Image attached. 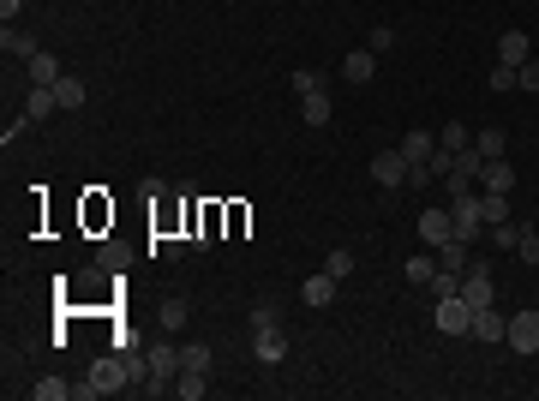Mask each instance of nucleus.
<instances>
[{
	"label": "nucleus",
	"instance_id": "c85d7f7f",
	"mask_svg": "<svg viewBox=\"0 0 539 401\" xmlns=\"http://www.w3.org/2000/svg\"><path fill=\"white\" fill-rule=\"evenodd\" d=\"M432 276H438V252H419V258H408V281H425V288H432Z\"/></svg>",
	"mask_w": 539,
	"mask_h": 401
},
{
	"label": "nucleus",
	"instance_id": "473e14b6",
	"mask_svg": "<svg viewBox=\"0 0 539 401\" xmlns=\"http://www.w3.org/2000/svg\"><path fill=\"white\" fill-rule=\"evenodd\" d=\"M276 318H282L276 300H258V305H252V330H276Z\"/></svg>",
	"mask_w": 539,
	"mask_h": 401
},
{
	"label": "nucleus",
	"instance_id": "2f4dec72",
	"mask_svg": "<svg viewBox=\"0 0 539 401\" xmlns=\"http://www.w3.org/2000/svg\"><path fill=\"white\" fill-rule=\"evenodd\" d=\"M366 48H372V54H390V48H396V30H390V24H372Z\"/></svg>",
	"mask_w": 539,
	"mask_h": 401
},
{
	"label": "nucleus",
	"instance_id": "7ed1b4c3",
	"mask_svg": "<svg viewBox=\"0 0 539 401\" xmlns=\"http://www.w3.org/2000/svg\"><path fill=\"white\" fill-rule=\"evenodd\" d=\"M432 323H438L443 336H467V323H474V305L461 300V288H456V294H438V305H432Z\"/></svg>",
	"mask_w": 539,
	"mask_h": 401
},
{
	"label": "nucleus",
	"instance_id": "0eeeda50",
	"mask_svg": "<svg viewBox=\"0 0 539 401\" xmlns=\"http://www.w3.org/2000/svg\"><path fill=\"white\" fill-rule=\"evenodd\" d=\"M467 336H474V341H503V336H510V318H503L498 305H479L474 323H467Z\"/></svg>",
	"mask_w": 539,
	"mask_h": 401
},
{
	"label": "nucleus",
	"instance_id": "58836bf2",
	"mask_svg": "<svg viewBox=\"0 0 539 401\" xmlns=\"http://www.w3.org/2000/svg\"><path fill=\"white\" fill-rule=\"evenodd\" d=\"M19 13H24V0H0V24H19Z\"/></svg>",
	"mask_w": 539,
	"mask_h": 401
},
{
	"label": "nucleus",
	"instance_id": "423d86ee",
	"mask_svg": "<svg viewBox=\"0 0 539 401\" xmlns=\"http://www.w3.org/2000/svg\"><path fill=\"white\" fill-rule=\"evenodd\" d=\"M510 347H516V354H539V312H516V318H510Z\"/></svg>",
	"mask_w": 539,
	"mask_h": 401
},
{
	"label": "nucleus",
	"instance_id": "72a5a7b5",
	"mask_svg": "<svg viewBox=\"0 0 539 401\" xmlns=\"http://www.w3.org/2000/svg\"><path fill=\"white\" fill-rule=\"evenodd\" d=\"M306 90H324V72H312V66H299V72H294V96H306Z\"/></svg>",
	"mask_w": 539,
	"mask_h": 401
},
{
	"label": "nucleus",
	"instance_id": "393cba45",
	"mask_svg": "<svg viewBox=\"0 0 539 401\" xmlns=\"http://www.w3.org/2000/svg\"><path fill=\"white\" fill-rule=\"evenodd\" d=\"M210 365H216V354H210L204 341H186V347H180V372H210Z\"/></svg>",
	"mask_w": 539,
	"mask_h": 401
},
{
	"label": "nucleus",
	"instance_id": "dca6fc26",
	"mask_svg": "<svg viewBox=\"0 0 539 401\" xmlns=\"http://www.w3.org/2000/svg\"><path fill=\"white\" fill-rule=\"evenodd\" d=\"M479 192H516V168L510 162H485V174H479Z\"/></svg>",
	"mask_w": 539,
	"mask_h": 401
},
{
	"label": "nucleus",
	"instance_id": "4be33fe9",
	"mask_svg": "<svg viewBox=\"0 0 539 401\" xmlns=\"http://www.w3.org/2000/svg\"><path fill=\"white\" fill-rule=\"evenodd\" d=\"M474 150L485 162H498L503 150H510V132H503V126H485V132H474Z\"/></svg>",
	"mask_w": 539,
	"mask_h": 401
},
{
	"label": "nucleus",
	"instance_id": "7c9ffc66",
	"mask_svg": "<svg viewBox=\"0 0 539 401\" xmlns=\"http://www.w3.org/2000/svg\"><path fill=\"white\" fill-rule=\"evenodd\" d=\"M324 270H330L336 281H348V276H354V252H348V246H336V252L324 258Z\"/></svg>",
	"mask_w": 539,
	"mask_h": 401
},
{
	"label": "nucleus",
	"instance_id": "f03ea898",
	"mask_svg": "<svg viewBox=\"0 0 539 401\" xmlns=\"http://www.w3.org/2000/svg\"><path fill=\"white\" fill-rule=\"evenodd\" d=\"M174 378H180V347H174V341H156V347H150V383H144V396H150V401L168 396Z\"/></svg>",
	"mask_w": 539,
	"mask_h": 401
},
{
	"label": "nucleus",
	"instance_id": "9b49d317",
	"mask_svg": "<svg viewBox=\"0 0 539 401\" xmlns=\"http://www.w3.org/2000/svg\"><path fill=\"white\" fill-rule=\"evenodd\" d=\"M498 61H503V66H527V61H534V42H527V30H503V37H498Z\"/></svg>",
	"mask_w": 539,
	"mask_h": 401
},
{
	"label": "nucleus",
	"instance_id": "f257e3e1",
	"mask_svg": "<svg viewBox=\"0 0 539 401\" xmlns=\"http://www.w3.org/2000/svg\"><path fill=\"white\" fill-rule=\"evenodd\" d=\"M120 389H132V378H126V360H120V347L108 354V360L90 365V378L72 383V396L79 401H97V396H120Z\"/></svg>",
	"mask_w": 539,
	"mask_h": 401
},
{
	"label": "nucleus",
	"instance_id": "5701e85b",
	"mask_svg": "<svg viewBox=\"0 0 539 401\" xmlns=\"http://www.w3.org/2000/svg\"><path fill=\"white\" fill-rule=\"evenodd\" d=\"M55 102L66 108V114H79L84 102H90V90H84V79H60V84H55Z\"/></svg>",
	"mask_w": 539,
	"mask_h": 401
},
{
	"label": "nucleus",
	"instance_id": "4468645a",
	"mask_svg": "<svg viewBox=\"0 0 539 401\" xmlns=\"http://www.w3.org/2000/svg\"><path fill=\"white\" fill-rule=\"evenodd\" d=\"M252 354H258L264 365H282L288 360V336H282V330H258V336H252Z\"/></svg>",
	"mask_w": 539,
	"mask_h": 401
},
{
	"label": "nucleus",
	"instance_id": "412c9836",
	"mask_svg": "<svg viewBox=\"0 0 539 401\" xmlns=\"http://www.w3.org/2000/svg\"><path fill=\"white\" fill-rule=\"evenodd\" d=\"M299 121L306 126H330V96H324V90H306V96H299Z\"/></svg>",
	"mask_w": 539,
	"mask_h": 401
},
{
	"label": "nucleus",
	"instance_id": "a878e982",
	"mask_svg": "<svg viewBox=\"0 0 539 401\" xmlns=\"http://www.w3.org/2000/svg\"><path fill=\"white\" fill-rule=\"evenodd\" d=\"M450 174H461V180H474V186H479V174H485V156H479L474 144H467V150H456V168H450Z\"/></svg>",
	"mask_w": 539,
	"mask_h": 401
},
{
	"label": "nucleus",
	"instance_id": "ddd939ff",
	"mask_svg": "<svg viewBox=\"0 0 539 401\" xmlns=\"http://www.w3.org/2000/svg\"><path fill=\"white\" fill-rule=\"evenodd\" d=\"M24 72H30V84H42V90H55V84L66 79V72H60V61L48 54V48H42V54H30V61H24Z\"/></svg>",
	"mask_w": 539,
	"mask_h": 401
},
{
	"label": "nucleus",
	"instance_id": "4c0bfd02",
	"mask_svg": "<svg viewBox=\"0 0 539 401\" xmlns=\"http://www.w3.org/2000/svg\"><path fill=\"white\" fill-rule=\"evenodd\" d=\"M120 263H126V252H120V246H102V252H97V270H120Z\"/></svg>",
	"mask_w": 539,
	"mask_h": 401
},
{
	"label": "nucleus",
	"instance_id": "c756f323",
	"mask_svg": "<svg viewBox=\"0 0 539 401\" xmlns=\"http://www.w3.org/2000/svg\"><path fill=\"white\" fill-rule=\"evenodd\" d=\"M467 144H474V132H467L461 121H450V126H443V138H438V150H450V156H456V150H467Z\"/></svg>",
	"mask_w": 539,
	"mask_h": 401
},
{
	"label": "nucleus",
	"instance_id": "c9c22d12",
	"mask_svg": "<svg viewBox=\"0 0 539 401\" xmlns=\"http://www.w3.org/2000/svg\"><path fill=\"white\" fill-rule=\"evenodd\" d=\"M492 90H498V96H503V90H516V66H492Z\"/></svg>",
	"mask_w": 539,
	"mask_h": 401
},
{
	"label": "nucleus",
	"instance_id": "f704fd0d",
	"mask_svg": "<svg viewBox=\"0 0 539 401\" xmlns=\"http://www.w3.org/2000/svg\"><path fill=\"white\" fill-rule=\"evenodd\" d=\"M516 252H521V263H534V270H539V228H527V234H521Z\"/></svg>",
	"mask_w": 539,
	"mask_h": 401
},
{
	"label": "nucleus",
	"instance_id": "a211bd4d",
	"mask_svg": "<svg viewBox=\"0 0 539 401\" xmlns=\"http://www.w3.org/2000/svg\"><path fill=\"white\" fill-rule=\"evenodd\" d=\"M485 234H492V252H516V246H521V234H527V228H521L516 216H503V221H492Z\"/></svg>",
	"mask_w": 539,
	"mask_h": 401
},
{
	"label": "nucleus",
	"instance_id": "bb28decb",
	"mask_svg": "<svg viewBox=\"0 0 539 401\" xmlns=\"http://www.w3.org/2000/svg\"><path fill=\"white\" fill-rule=\"evenodd\" d=\"M30 396H37V401H66V396H72V383H66V378H37V383H30Z\"/></svg>",
	"mask_w": 539,
	"mask_h": 401
},
{
	"label": "nucleus",
	"instance_id": "9d476101",
	"mask_svg": "<svg viewBox=\"0 0 539 401\" xmlns=\"http://www.w3.org/2000/svg\"><path fill=\"white\" fill-rule=\"evenodd\" d=\"M372 72H378V54L372 48H348L341 54V79L348 84H372Z\"/></svg>",
	"mask_w": 539,
	"mask_h": 401
},
{
	"label": "nucleus",
	"instance_id": "e433bc0d",
	"mask_svg": "<svg viewBox=\"0 0 539 401\" xmlns=\"http://www.w3.org/2000/svg\"><path fill=\"white\" fill-rule=\"evenodd\" d=\"M516 90H539V61L516 66Z\"/></svg>",
	"mask_w": 539,
	"mask_h": 401
},
{
	"label": "nucleus",
	"instance_id": "1a4fd4ad",
	"mask_svg": "<svg viewBox=\"0 0 539 401\" xmlns=\"http://www.w3.org/2000/svg\"><path fill=\"white\" fill-rule=\"evenodd\" d=\"M336 288H341V281L330 276V270H318V276H306V281H299V300L312 305V312H324V305L336 300Z\"/></svg>",
	"mask_w": 539,
	"mask_h": 401
},
{
	"label": "nucleus",
	"instance_id": "f8f14e48",
	"mask_svg": "<svg viewBox=\"0 0 539 401\" xmlns=\"http://www.w3.org/2000/svg\"><path fill=\"white\" fill-rule=\"evenodd\" d=\"M186 318H192V300H186V294H168V300L156 305V323L168 330V336H174V330H186Z\"/></svg>",
	"mask_w": 539,
	"mask_h": 401
},
{
	"label": "nucleus",
	"instance_id": "aec40b11",
	"mask_svg": "<svg viewBox=\"0 0 539 401\" xmlns=\"http://www.w3.org/2000/svg\"><path fill=\"white\" fill-rule=\"evenodd\" d=\"M432 252H438V270H450V276H461V270L474 263V252H467L461 240H443V246H432Z\"/></svg>",
	"mask_w": 539,
	"mask_h": 401
},
{
	"label": "nucleus",
	"instance_id": "6ab92c4d",
	"mask_svg": "<svg viewBox=\"0 0 539 401\" xmlns=\"http://www.w3.org/2000/svg\"><path fill=\"white\" fill-rule=\"evenodd\" d=\"M396 150H401L408 162H432V156H438V138H432V132H419V126H414V132H408V138H401Z\"/></svg>",
	"mask_w": 539,
	"mask_h": 401
},
{
	"label": "nucleus",
	"instance_id": "2eb2a0df",
	"mask_svg": "<svg viewBox=\"0 0 539 401\" xmlns=\"http://www.w3.org/2000/svg\"><path fill=\"white\" fill-rule=\"evenodd\" d=\"M0 48H6L13 61H30V54H42L37 37H30V30H19V24H6V30H0Z\"/></svg>",
	"mask_w": 539,
	"mask_h": 401
},
{
	"label": "nucleus",
	"instance_id": "39448f33",
	"mask_svg": "<svg viewBox=\"0 0 539 401\" xmlns=\"http://www.w3.org/2000/svg\"><path fill=\"white\" fill-rule=\"evenodd\" d=\"M461 300H467V305H474V312H479V305H492V263H467V270H461Z\"/></svg>",
	"mask_w": 539,
	"mask_h": 401
},
{
	"label": "nucleus",
	"instance_id": "cd10ccee",
	"mask_svg": "<svg viewBox=\"0 0 539 401\" xmlns=\"http://www.w3.org/2000/svg\"><path fill=\"white\" fill-rule=\"evenodd\" d=\"M479 210H485V228L510 216V192H479Z\"/></svg>",
	"mask_w": 539,
	"mask_h": 401
},
{
	"label": "nucleus",
	"instance_id": "b1692460",
	"mask_svg": "<svg viewBox=\"0 0 539 401\" xmlns=\"http://www.w3.org/2000/svg\"><path fill=\"white\" fill-rule=\"evenodd\" d=\"M204 389H210V372H180V378H174V396L180 401H204Z\"/></svg>",
	"mask_w": 539,
	"mask_h": 401
},
{
	"label": "nucleus",
	"instance_id": "6e6552de",
	"mask_svg": "<svg viewBox=\"0 0 539 401\" xmlns=\"http://www.w3.org/2000/svg\"><path fill=\"white\" fill-rule=\"evenodd\" d=\"M419 240L425 246L456 240V216H450V210H419Z\"/></svg>",
	"mask_w": 539,
	"mask_h": 401
},
{
	"label": "nucleus",
	"instance_id": "20e7f679",
	"mask_svg": "<svg viewBox=\"0 0 539 401\" xmlns=\"http://www.w3.org/2000/svg\"><path fill=\"white\" fill-rule=\"evenodd\" d=\"M408 168H414V162L401 156V150H378V156H372V180H378L383 192H401V186H408Z\"/></svg>",
	"mask_w": 539,
	"mask_h": 401
},
{
	"label": "nucleus",
	"instance_id": "f3484780",
	"mask_svg": "<svg viewBox=\"0 0 539 401\" xmlns=\"http://www.w3.org/2000/svg\"><path fill=\"white\" fill-rule=\"evenodd\" d=\"M55 108H60L55 90H42V84H30V90H24V114H30V126H42L48 114H55Z\"/></svg>",
	"mask_w": 539,
	"mask_h": 401
}]
</instances>
